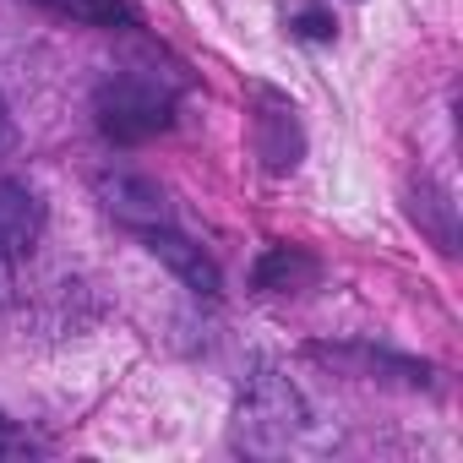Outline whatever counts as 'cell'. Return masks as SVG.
<instances>
[{
  "mask_svg": "<svg viewBox=\"0 0 463 463\" xmlns=\"http://www.w3.org/2000/svg\"><path fill=\"white\" fill-rule=\"evenodd\" d=\"M39 6L55 12V17L88 23V28H115V23H126V6H120V0H39Z\"/></svg>",
  "mask_w": 463,
  "mask_h": 463,
  "instance_id": "9",
  "label": "cell"
},
{
  "mask_svg": "<svg viewBox=\"0 0 463 463\" xmlns=\"http://www.w3.org/2000/svg\"><path fill=\"white\" fill-rule=\"evenodd\" d=\"M306 398L295 392V382L279 365H257L235 398V420H229V436H235L241 452L257 458H279L284 447H295V436L306 430Z\"/></svg>",
  "mask_w": 463,
  "mask_h": 463,
  "instance_id": "2",
  "label": "cell"
},
{
  "mask_svg": "<svg viewBox=\"0 0 463 463\" xmlns=\"http://www.w3.org/2000/svg\"><path fill=\"white\" fill-rule=\"evenodd\" d=\"M147 251L185 284V289H196V295H218V268H213V257L202 251V246H191L185 235H175V229L164 223V229H147Z\"/></svg>",
  "mask_w": 463,
  "mask_h": 463,
  "instance_id": "5",
  "label": "cell"
},
{
  "mask_svg": "<svg viewBox=\"0 0 463 463\" xmlns=\"http://www.w3.org/2000/svg\"><path fill=\"white\" fill-rule=\"evenodd\" d=\"M289 33H300V39H311V44H327V39L338 33V23H333L327 6H300V12L289 17Z\"/></svg>",
  "mask_w": 463,
  "mask_h": 463,
  "instance_id": "10",
  "label": "cell"
},
{
  "mask_svg": "<svg viewBox=\"0 0 463 463\" xmlns=\"http://www.w3.org/2000/svg\"><path fill=\"white\" fill-rule=\"evenodd\" d=\"M317 360H327V365H349L354 376H382V371H398V376H409V387L414 382H425V365H414V360H398V354H371V349H311Z\"/></svg>",
  "mask_w": 463,
  "mask_h": 463,
  "instance_id": "8",
  "label": "cell"
},
{
  "mask_svg": "<svg viewBox=\"0 0 463 463\" xmlns=\"http://www.w3.org/2000/svg\"><path fill=\"white\" fill-rule=\"evenodd\" d=\"M99 202H104V213L109 218H120V223H131V229H164L169 223V196H164V185L158 180H147V175H131V169H109V175H99Z\"/></svg>",
  "mask_w": 463,
  "mask_h": 463,
  "instance_id": "3",
  "label": "cell"
},
{
  "mask_svg": "<svg viewBox=\"0 0 463 463\" xmlns=\"http://www.w3.org/2000/svg\"><path fill=\"white\" fill-rule=\"evenodd\" d=\"M257 153L268 158V169H295L300 164V126H295V109L289 104H273L262 115V137H257Z\"/></svg>",
  "mask_w": 463,
  "mask_h": 463,
  "instance_id": "7",
  "label": "cell"
},
{
  "mask_svg": "<svg viewBox=\"0 0 463 463\" xmlns=\"http://www.w3.org/2000/svg\"><path fill=\"white\" fill-rule=\"evenodd\" d=\"M39 241H44V202H39V191L12 180V175H0V268L33 257Z\"/></svg>",
  "mask_w": 463,
  "mask_h": 463,
  "instance_id": "4",
  "label": "cell"
},
{
  "mask_svg": "<svg viewBox=\"0 0 463 463\" xmlns=\"http://www.w3.org/2000/svg\"><path fill=\"white\" fill-rule=\"evenodd\" d=\"M317 257H306L300 246H273L262 262H257V273H251V284L257 289H268V295H295V289H306V284H317Z\"/></svg>",
  "mask_w": 463,
  "mask_h": 463,
  "instance_id": "6",
  "label": "cell"
},
{
  "mask_svg": "<svg viewBox=\"0 0 463 463\" xmlns=\"http://www.w3.org/2000/svg\"><path fill=\"white\" fill-rule=\"evenodd\" d=\"M0 142H6V99H0Z\"/></svg>",
  "mask_w": 463,
  "mask_h": 463,
  "instance_id": "11",
  "label": "cell"
},
{
  "mask_svg": "<svg viewBox=\"0 0 463 463\" xmlns=\"http://www.w3.org/2000/svg\"><path fill=\"white\" fill-rule=\"evenodd\" d=\"M175 104H180V82L158 66H120L99 82L93 93V120L109 142L120 147H137L158 131H169L175 120Z\"/></svg>",
  "mask_w": 463,
  "mask_h": 463,
  "instance_id": "1",
  "label": "cell"
}]
</instances>
